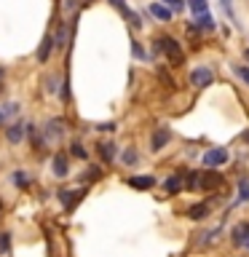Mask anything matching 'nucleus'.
<instances>
[{"mask_svg": "<svg viewBox=\"0 0 249 257\" xmlns=\"http://www.w3.org/2000/svg\"><path fill=\"white\" fill-rule=\"evenodd\" d=\"M222 180H220V174L217 172H204V177H198V174H190V180H188V188H201V190H212L217 188Z\"/></svg>", "mask_w": 249, "mask_h": 257, "instance_id": "f257e3e1", "label": "nucleus"}, {"mask_svg": "<svg viewBox=\"0 0 249 257\" xmlns=\"http://www.w3.org/2000/svg\"><path fill=\"white\" fill-rule=\"evenodd\" d=\"M156 48H158V51H164L174 64H180V62H182V51H180V46H177V40H172V38H161Z\"/></svg>", "mask_w": 249, "mask_h": 257, "instance_id": "f03ea898", "label": "nucleus"}, {"mask_svg": "<svg viewBox=\"0 0 249 257\" xmlns=\"http://www.w3.org/2000/svg\"><path fill=\"white\" fill-rule=\"evenodd\" d=\"M228 164V150L225 148H212L204 153V166H222Z\"/></svg>", "mask_w": 249, "mask_h": 257, "instance_id": "7ed1b4c3", "label": "nucleus"}, {"mask_svg": "<svg viewBox=\"0 0 249 257\" xmlns=\"http://www.w3.org/2000/svg\"><path fill=\"white\" fill-rule=\"evenodd\" d=\"M212 80H214V75H212V70H206V67H198V70L190 72V83L198 86V88L212 86Z\"/></svg>", "mask_w": 249, "mask_h": 257, "instance_id": "20e7f679", "label": "nucleus"}, {"mask_svg": "<svg viewBox=\"0 0 249 257\" xmlns=\"http://www.w3.org/2000/svg\"><path fill=\"white\" fill-rule=\"evenodd\" d=\"M62 134H64V120H48L46 128H43V137H46V142H56V140H62Z\"/></svg>", "mask_w": 249, "mask_h": 257, "instance_id": "39448f33", "label": "nucleus"}, {"mask_svg": "<svg viewBox=\"0 0 249 257\" xmlns=\"http://www.w3.org/2000/svg\"><path fill=\"white\" fill-rule=\"evenodd\" d=\"M80 198H83V190H59V201L64 204V209H72Z\"/></svg>", "mask_w": 249, "mask_h": 257, "instance_id": "423d86ee", "label": "nucleus"}, {"mask_svg": "<svg viewBox=\"0 0 249 257\" xmlns=\"http://www.w3.org/2000/svg\"><path fill=\"white\" fill-rule=\"evenodd\" d=\"M110 3H112V6H115V8H118V11H120V14H123V16H126V19H129V22H132V24H134V27H140V24H142V22H140V16H137V14L132 11V8H129V6L123 3V0H110Z\"/></svg>", "mask_w": 249, "mask_h": 257, "instance_id": "0eeeda50", "label": "nucleus"}, {"mask_svg": "<svg viewBox=\"0 0 249 257\" xmlns=\"http://www.w3.org/2000/svg\"><path fill=\"white\" fill-rule=\"evenodd\" d=\"M6 140L11 142V145H19L24 140V126L22 123H11V126L6 128Z\"/></svg>", "mask_w": 249, "mask_h": 257, "instance_id": "6e6552de", "label": "nucleus"}, {"mask_svg": "<svg viewBox=\"0 0 249 257\" xmlns=\"http://www.w3.org/2000/svg\"><path fill=\"white\" fill-rule=\"evenodd\" d=\"M233 241H236L238 246H244V249H249V222H244V225H238V228L233 230Z\"/></svg>", "mask_w": 249, "mask_h": 257, "instance_id": "1a4fd4ad", "label": "nucleus"}, {"mask_svg": "<svg viewBox=\"0 0 249 257\" xmlns=\"http://www.w3.org/2000/svg\"><path fill=\"white\" fill-rule=\"evenodd\" d=\"M169 137H172V132H169L166 126H161L158 132L153 134V150H161V148H164V145L169 142Z\"/></svg>", "mask_w": 249, "mask_h": 257, "instance_id": "9d476101", "label": "nucleus"}, {"mask_svg": "<svg viewBox=\"0 0 249 257\" xmlns=\"http://www.w3.org/2000/svg\"><path fill=\"white\" fill-rule=\"evenodd\" d=\"M54 174L56 177H67L70 174V169H67V158H64V156H54Z\"/></svg>", "mask_w": 249, "mask_h": 257, "instance_id": "9b49d317", "label": "nucleus"}, {"mask_svg": "<svg viewBox=\"0 0 249 257\" xmlns=\"http://www.w3.org/2000/svg\"><path fill=\"white\" fill-rule=\"evenodd\" d=\"M129 185H132V188H137V190H148V188H153V185H156V180H153V177H132V180H129Z\"/></svg>", "mask_w": 249, "mask_h": 257, "instance_id": "f8f14e48", "label": "nucleus"}, {"mask_svg": "<svg viewBox=\"0 0 249 257\" xmlns=\"http://www.w3.org/2000/svg\"><path fill=\"white\" fill-rule=\"evenodd\" d=\"M150 14L156 16V19H161V22H169V19H172V11H169L166 6H161V3H153V6H150Z\"/></svg>", "mask_w": 249, "mask_h": 257, "instance_id": "ddd939ff", "label": "nucleus"}, {"mask_svg": "<svg viewBox=\"0 0 249 257\" xmlns=\"http://www.w3.org/2000/svg\"><path fill=\"white\" fill-rule=\"evenodd\" d=\"M16 112H19V104H16V102L3 104V107H0V123H6V120L11 118V115H16Z\"/></svg>", "mask_w": 249, "mask_h": 257, "instance_id": "4468645a", "label": "nucleus"}, {"mask_svg": "<svg viewBox=\"0 0 249 257\" xmlns=\"http://www.w3.org/2000/svg\"><path fill=\"white\" fill-rule=\"evenodd\" d=\"M51 48H54V40H51V35H46L43 46H40V51H38V62H46L48 54H51Z\"/></svg>", "mask_w": 249, "mask_h": 257, "instance_id": "2eb2a0df", "label": "nucleus"}, {"mask_svg": "<svg viewBox=\"0 0 249 257\" xmlns=\"http://www.w3.org/2000/svg\"><path fill=\"white\" fill-rule=\"evenodd\" d=\"M209 214V204H198V206H190L188 217H193V220H204V217Z\"/></svg>", "mask_w": 249, "mask_h": 257, "instance_id": "dca6fc26", "label": "nucleus"}, {"mask_svg": "<svg viewBox=\"0 0 249 257\" xmlns=\"http://www.w3.org/2000/svg\"><path fill=\"white\" fill-rule=\"evenodd\" d=\"M99 153H102L104 161H112V158H115V145H112V142H102L99 145Z\"/></svg>", "mask_w": 249, "mask_h": 257, "instance_id": "f3484780", "label": "nucleus"}, {"mask_svg": "<svg viewBox=\"0 0 249 257\" xmlns=\"http://www.w3.org/2000/svg\"><path fill=\"white\" fill-rule=\"evenodd\" d=\"M188 3H190V8H193V14H196V16L209 14V3H206V0H188Z\"/></svg>", "mask_w": 249, "mask_h": 257, "instance_id": "a211bd4d", "label": "nucleus"}, {"mask_svg": "<svg viewBox=\"0 0 249 257\" xmlns=\"http://www.w3.org/2000/svg\"><path fill=\"white\" fill-rule=\"evenodd\" d=\"M164 6L169 8V11H177V14H180L182 8H185V0H164Z\"/></svg>", "mask_w": 249, "mask_h": 257, "instance_id": "6ab92c4d", "label": "nucleus"}, {"mask_svg": "<svg viewBox=\"0 0 249 257\" xmlns=\"http://www.w3.org/2000/svg\"><path fill=\"white\" fill-rule=\"evenodd\" d=\"M196 24H198V27H214V22H212V16H209V14H201V16H196Z\"/></svg>", "mask_w": 249, "mask_h": 257, "instance_id": "aec40b11", "label": "nucleus"}, {"mask_svg": "<svg viewBox=\"0 0 249 257\" xmlns=\"http://www.w3.org/2000/svg\"><path fill=\"white\" fill-rule=\"evenodd\" d=\"M14 185H19V188H27V185H30L27 174H24V172H16V174H14Z\"/></svg>", "mask_w": 249, "mask_h": 257, "instance_id": "412c9836", "label": "nucleus"}, {"mask_svg": "<svg viewBox=\"0 0 249 257\" xmlns=\"http://www.w3.org/2000/svg\"><path fill=\"white\" fill-rule=\"evenodd\" d=\"M233 72H236V75H238L241 80H244L246 86H249V67H238V64H236V67H233Z\"/></svg>", "mask_w": 249, "mask_h": 257, "instance_id": "4be33fe9", "label": "nucleus"}, {"mask_svg": "<svg viewBox=\"0 0 249 257\" xmlns=\"http://www.w3.org/2000/svg\"><path fill=\"white\" fill-rule=\"evenodd\" d=\"M137 161H140V156H137L134 150H126V153H123V164L132 166V164H137Z\"/></svg>", "mask_w": 249, "mask_h": 257, "instance_id": "5701e85b", "label": "nucleus"}, {"mask_svg": "<svg viewBox=\"0 0 249 257\" xmlns=\"http://www.w3.org/2000/svg\"><path fill=\"white\" fill-rule=\"evenodd\" d=\"M72 156H75V158H86V150H83V145H80V142L72 145Z\"/></svg>", "mask_w": 249, "mask_h": 257, "instance_id": "b1692460", "label": "nucleus"}, {"mask_svg": "<svg viewBox=\"0 0 249 257\" xmlns=\"http://www.w3.org/2000/svg\"><path fill=\"white\" fill-rule=\"evenodd\" d=\"M180 185H182V182H180V177H172V180L166 182V190H169V193H174L177 188H180Z\"/></svg>", "mask_w": 249, "mask_h": 257, "instance_id": "393cba45", "label": "nucleus"}, {"mask_svg": "<svg viewBox=\"0 0 249 257\" xmlns=\"http://www.w3.org/2000/svg\"><path fill=\"white\" fill-rule=\"evenodd\" d=\"M8 244H11L8 233H0V252H8Z\"/></svg>", "mask_w": 249, "mask_h": 257, "instance_id": "a878e982", "label": "nucleus"}, {"mask_svg": "<svg viewBox=\"0 0 249 257\" xmlns=\"http://www.w3.org/2000/svg\"><path fill=\"white\" fill-rule=\"evenodd\" d=\"M238 198H241V201H249V185H246V182L241 185V193H238Z\"/></svg>", "mask_w": 249, "mask_h": 257, "instance_id": "bb28decb", "label": "nucleus"}, {"mask_svg": "<svg viewBox=\"0 0 249 257\" xmlns=\"http://www.w3.org/2000/svg\"><path fill=\"white\" fill-rule=\"evenodd\" d=\"M99 128H102V132H112V128H115V123H102Z\"/></svg>", "mask_w": 249, "mask_h": 257, "instance_id": "cd10ccee", "label": "nucleus"}, {"mask_svg": "<svg viewBox=\"0 0 249 257\" xmlns=\"http://www.w3.org/2000/svg\"><path fill=\"white\" fill-rule=\"evenodd\" d=\"M246 59H249V51H246Z\"/></svg>", "mask_w": 249, "mask_h": 257, "instance_id": "c85d7f7f", "label": "nucleus"}]
</instances>
